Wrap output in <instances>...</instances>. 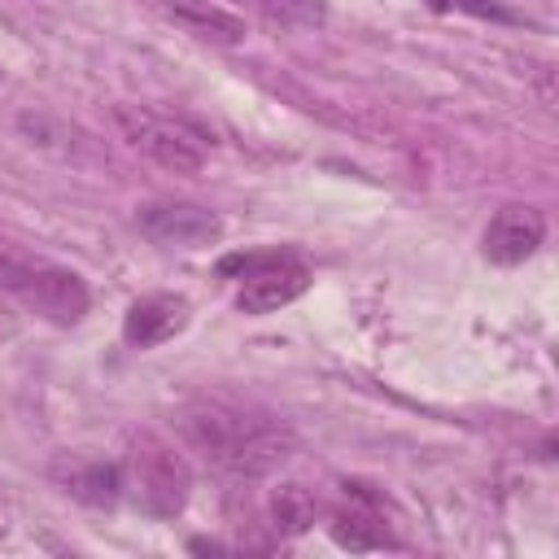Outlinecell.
<instances>
[{
  "instance_id": "1",
  "label": "cell",
  "mask_w": 559,
  "mask_h": 559,
  "mask_svg": "<svg viewBox=\"0 0 559 559\" xmlns=\"http://www.w3.org/2000/svg\"><path fill=\"white\" fill-rule=\"evenodd\" d=\"M179 432L192 450H201L210 463H218L231 476H266L280 463H288L301 445L297 432L284 419L236 411V406H223V402L188 411L179 419Z\"/></svg>"
},
{
  "instance_id": "2",
  "label": "cell",
  "mask_w": 559,
  "mask_h": 559,
  "mask_svg": "<svg viewBox=\"0 0 559 559\" xmlns=\"http://www.w3.org/2000/svg\"><path fill=\"white\" fill-rule=\"evenodd\" d=\"M223 275H240L236 310L240 314H271L288 301H297L310 288V266L293 249H258V253H231L218 262Z\"/></svg>"
},
{
  "instance_id": "3",
  "label": "cell",
  "mask_w": 559,
  "mask_h": 559,
  "mask_svg": "<svg viewBox=\"0 0 559 559\" xmlns=\"http://www.w3.org/2000/svg\"><path fill=\"white\" fill-rule=\"evenodd\" d=\"M114 127L131 148H140L170 175H197L205 166V148L197 135H188L170 118H157L140 105H114Z\"/></svg>"
},
{
  "instance_id": "4",
  "label": "cell",
  "mask_w": 559,
  "mask_h": 559,
  "mask_svg": "<svg viewBox=\"0 0 559 559\" xmlns=\"http://www.w3.org/2000/svg\"><path fill=\"white\" fill-rule=\"evenodd\" d=\"M131 480L140 493V507L148 515H179L192 489V472L183 463V454H175L166 441L157 437H140L135 454H131Z\"/></svg>"
},
{
  "instance_id": "5",
  "label": "cell",
  "mask_w": 559,
  "mask_h": 559,
  "mask_svg": "<svg viewBox=\"0 0 559 559\" xmlns=\"http://www.w3.org/2000/svg\"><path fill=\"white\" fill-rule=\"evenodd\" d=\"M140 231L166 249H201L223 240V218L197 201H148L135 214Z\"/></svg>"
},
{
  "instance_id": "6",
  "label": "cell",
  "mask_w": 559,
  "mask_h": 559,
  "mask_svg": "<svg viewBox=\"0 0 559 559\" xmlns=\"http://www.w3.org/2000/svg\"><path fill=\"white\" fill-rule=\"evenodd\" d=\"M17 297L35 314H44V319H52L61 328L79 323L87 314V306H92V293H87L83 275L79 271H66V266H52V262H35Z\"/></svg>"
},
{
  "instance_id": "7",
  "label": "cell",
  "mask_w": 559,
  "mask_h": 559,
  "mask_svg": "<svg viewBox=\"0 0 559 559\" xmlns=\"http://www.w3.org/2000/svg\"><path fill=\"white\" fill-rule=\"evenodd\" d=\"M542 240H546V218L537 205H502L480 236V253L493 266H520L537 253Z\"/></svg>"
},
{
  "instance_id": "8",
  "label": "cell",
  "mask_w": 559,
  "mask_h": 559,
  "mask_svg": "<svg viewBox=\"0 0 559 559\" xmlns=\"http://www.w3.org/2000/svg\"><path fill=\"white\" fill-rule=\"evenodd\" d=\"M192 323V301L183 293H144L122 314V341L131 349H153L175 341Z\"/></svg>"
},
{
  "instance_id": "9",
  "label": "cell",
  "mask_w": 559,
  "mask_h": 559,
  "mask_svg": "<svg viewBox=\"0 0 559 559\" xmlns=\"http://www.w3.org/2000/svg\"><path fill=\"white\" fill-rule=\"evenodd\" d=\"M332 537L349 550H384V546H397L393 533H389V520H384V507L380 498L367 489V485H345V498L332 515Z\"/></svg>"
},
{
  "instance_id": "10",
  "label": "cell",
  "mask_w": 559,
  "mask_h": 559,
  "mask_svg": "<svg viewBox=\"0 0 559 559\" xmlns=\"http://www.w3.org/2000/svg\"><path fill=\"white\" fill-rule=\"evenodd\" d=\"M148 4L192 39H205V44H240L245 39V17H236L223 4H210V0H148Z\"/></svg>"
},
{
  "instance_id": "11",
  "label": "cell",
  "mask_w": 559,
  "mask_h": 559,
  "mask_svg": "<svg viewBox=\"0 0 559 559\" xmlns=\"http://www.w3.org/2000/svg\"><path fill=\"white\" fill-rule=\"evenodd\" d=\"M61 489L87 507H114L122 498V467L114 463H70L57 472Z\"/></svg>"
},
{
  "instance_id": "12",
  "label": "cell",
  "mask_w": 559,
  "mask_h": 559,
  "mask_svg": "<svg viewBox=\"0 0 559 559\" xmlns=\"http://www.w3.org/2000/svg\"><path fill=\"white\" fill-rule=\"evenodd\" d=\"M249 13H258L271 26H288V31H314L328 22V4L323 0H231Z\"/></svg>"
},
{
  "instance_id": "13",
  "label": "cell",
  "mask_w": 559,
  "mask_h": 559,
  "mask_svg": "<svg viewBox=\"0 0 559 559\" xmlns=\"http://www.w3.org/2000/svg\"><path fill=\"white\" fill-rule=\"evenodd\" d=\"M314 515H319V502H314V493L306 485H280L271 493V528L275 533L297 537V533H306L314 524Z\"/></svg>"
},
{
  "instance_id": "14",
  "label": "cell",
  "mask_w": 559,
  "mask_h": 559,
  "mask_svg": "<svg viewBox=\"0 0 559 559\" xmlns=\"http://www.w3.org/2000/svg\"><path fill=\"white\" fill-rule=\"evenodd\" d=\"M31 258H17L13 249H4L0 245V288L4 293H22V284H26V275H31Z\"/></svg>"
},
{
  "instance_id": "15",
  "label": "cell",
  "mask_w": 559,
  "mask_h": 559,
  "mask_svg": "<svg viewBox=\"0 0 559 559\" xmlns=\"http://www.w3.org/2000/svg\"><path fill=\"white\" fill-rule=\"evenodd\" d=\"M454 9H463V13H476V17H493V22H528L524 13H515V9H502V4H493V0H450Z\"/></svg>"
},
{
  "instance_id": "16",
  "label": "cell",
  "mask_w": 559,
  "mask_h": 559,
  "mask_svg": "<svg viewBox=\"0 0 559 559\" xmlns=\"http://www.w3.org/2000/svg\"><path fill=\"white\" fill-rule=\"evenodd\" d=\"M13 332H17V314L0 306V336H13Z\"/></svg>"
}]
</instances>
